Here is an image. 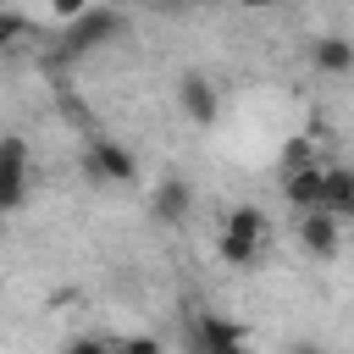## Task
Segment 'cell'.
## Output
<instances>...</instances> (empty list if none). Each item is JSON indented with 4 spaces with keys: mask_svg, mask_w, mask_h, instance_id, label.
<instances>
[{
    "mask_svg": "<svg viewBox=\"0 0 354 354\" xmlns=\"http://www.w3.org/2000/svg\"><path fill=\"white\" fill-rule=\"evenodd\" d=\"M243 332L221 315H194V348H238Z\"/></svg>",
    "mask_w": 354,
    "mask_h": 354,
    "instance_id": "10",
    "label": "cell"
},
{
    "mask_svg": "<svg viewBox=\"0 0 354 354\" xmlns=\"http://www.w3.org/2000/svg\"><path fill=\"white\" fill-rule=\"evenodd\" d=\"M116 33H122V11H111V6H100V0H94L83 17H72V22H66V50H72V55H83V50L111 44Z\"/></svg>",
    "mask_w": 354,
    "mask_h": 354,
    "instance_id": "3",
    "label": "cell"
},
{
    "mask_svg": "<svg viewBox=\"0 0 354 354\" xmlns=\"http://www.w3.org/2000/svg\"><path fill=\"white\" fill-rule=\"evenodd\" d=\"M266 232H271V227H266V210H260V205H238V210L221 221V232H216V254H221L227 266H238V271H243V266H254V260H260Z\"/></svg>",
    "mask_w": 354,
    "mask_h": 354,
    "instance_id": "1",
    "label": "cell"
},
{
    "mask_svg": "<svg viewBox=\"0 0 354 354\" xmlns=\"http://www.w3.org/2000/svg\"><path fill=\"white\" fill-rule=\"evenodd\" d=\"M310 66L326 72V77L354 72V39H343V33H321V39H310Z\"/></svg>",
    "mask_w": 354,
    "mask_h": 354,
    "instance_id": "9",
    "label": "cell"
},
{
    "mask_svg": "<svg viewBox=\"0 0 354 354\" xmlns=\"http://www.w3.org/2000/svg\"><path fill=\"white\" fill-rule=\"evenodd\" d=\"M83 171H88L94 183L122 188V183H133V177H138V160H133V149H122L116 138L94 133V138H88V149H83Z\"/></svg>",
    "mask_w": 354,
    "mask_h": 354,
    "instance_id": "2",
    "label": "cell"
},
{
    "mask_svg": "<svg viewBox=\"0 0 354 354\" xmlns=\"http://www.w3.org/2000/svg\"><path fill=\"white\" fill-rule=\"evenodd\" d=\"M326 210L354 221V166H326Z\"/></svg>",
    "mask_w": 354,
    "mask_h": 354,
    "instance_id": "11",
    "label": "cell"
},
{
    "mask_svg": "<svg viewBox=\"0 0 354 354\" xmlns=\"http://www.w3.org/2000/svg\"><path fill=\"white\" fill-rule=\"evenodd\" d=\"M304 160H315V144H310V138H293L288 155H282V171H288V166H304Z\"/></svg>",
    "mask_w": 354,
    "mask_h": 354,
    "instance_id": "12",
    "label": "cell"
},
{
    "mask_svg": "<svg viewBox=\"0 0 354 354\" xmlns=\"http://www.w3.org/2000/svg\"><path fill=\"white\" fill-rule=\"evenodd\" d=\"M17 39H22V17L6 11V22H0V44H17Z\"/></svg>",
    "mask_w": 354,
    "mask_h": 354,
    "instance_id": "14",
    "label": "cell"
},
{
    "mask_svg": "<svg viewBox=\"0 0 354 354\" xmlns=\"http://www.w3.org/2000/svg\"><path fill=\"white\" fill-rule=\"evenodd\" d=\"M188 210H194V183H188L183 171H166V177L155 183V194H149V216H155L160 227H183Z\"/></svg>",
    "mask_w": 354,
    "mask_h": 354,
    "instance_id": "6",
    "label": "cell"
},
{
    "mask_svg": "<svg viewBox=\"0 0 354 354\" xmlns=\"http://www.w3.org/2000/svg\"><path fill=\"white\" fill-rule=\"evenodd\" d=\"M22 199H28V144L11 133L0 144V205L6 210H22Z\"/></svg>",
    "mask_w": 354,
    "mask_h": 354,
    "instance_id": "7",
    "label": "cell"
},
{
    "mask_svg": "<svg viewBox=\"0 0 354 354\" xmlns=\"http://www.w3.org/2000/svg\"><path fill=\"white\" fill-rule=\"evenodd\" d=\"M282 194H288L293 210H315V205H326V166H321V160L288 166V171H282Z\"/></svg>",
    "mask_w": 354,
    "mask_h": 354,
    "instance_id": "8",
    "label": "cell"
},
{
    "mask_svg": "<svg viewBox=\"0 0 354 354\" xmlns=\"http://www.w3.org/2000/svg\"><path fill=\"white\" fill-rule=\"evenodd\" d=\"M243 11H271V6H282V0H238Z\"/></svg>",
    "mask_w": 354,
    "mask_h": 354,
    "instance_id": "15",
    "label": "cell"
},
{
    "mask_svg": "<svg viewBox=\"0 0 354 354\" xmlns=\"http://www.w3.org/2000/svg\"><path fill=\"white\" fill-rule=\"evenodd\" d=\"M337 238H343V216L315 205V210H299V249L310 260H332L337 254Z\"/></svg>",
    "mask_w": 354,
    "mask_h": 354,
    "instance_id": "4",
    "label": "cell"
},
{
    "mask_svg": "<svg viewBox=\"0 0 354 354\" xmlns=\"http://www.w3.org/2000/svg\"><path fill=\"white\" fill-rule=\"evenodd\" d=\"M177 6H210V0H177Z\"/></svg>",
    "mask_w": 354,
    "mask_h": 354,
    "instance_id": "16",
    "label": "cell"
},
{
    "mask_svg": "<svg viewBox=\"0 0 354 354\" xmlns=\"http://www.w3.org/2000/svg\"><path fill=\"white\" fill-rule=\"evenodd\" d=\"M88 6H94V0H50V11H55L61 22H72V17H83Z\"/></svg>",
    "mask_w": 354,
    "mask_h": 354,
    "instance_id": "13",
    "label": "cell"
},
{
    "mask_svg": "<svg viewBox=\"0 0 354 354\" xmlns=\"http://www.w3.org/2000/svg\"><path fill=\"white\" fill-rule=\"evenodd\" d=\"M177 111H183L188 122L210 127V122L221 116V88H216L205 72H183V77H177Z\"/></svg>",
    "mask_w": 354,
    "mask_h": 354,
    "instance_id": "5",
    "label": "cell"
}]
</instances>
